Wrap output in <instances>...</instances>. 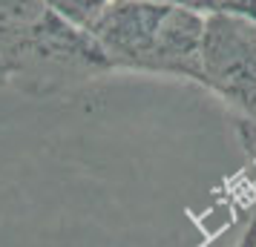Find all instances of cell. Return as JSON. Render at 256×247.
<instances>
[{
  "label": "cell",
  "mask_w": 256,
  "mask_h": 247,
  "mask_svg": "<svg viewBox=\"0 0 256 247\" xmlns=\"http://www.w3.org/2000/svg\"><path fill=\"white\" fill-rule=\"evenodd\" d=\"M250 230H254V236H256V213H254V219H250V224H248Z\"/></svg>",
  "instance_id": "9"
},
{
  "label": "cell",
  "mask_w": 256,
  "mask_h": 247,
  "mask_svg": "<svg viewBox=\"0 0 256 247\" xmlns=\"http://www.w3.org/2000/svg\"><path fill=\"white\" fill-rule=\"evenodd\" d=\"M236 247H256V236H254V230H250V227L244 230V236L239 239V245H236Z\"/></svg>",
  "instance_id": "7"
},
{
  "label": "cell",
  "mask_w": 256,
  "mask_h": 247,
  "mask_svg": "<svg viewBox=\"0 0 256 247\" xmlns=\"http://www.w3.org/2000/svg\"><path fill=\"white\" fill-rule=\"evenodd\" d=\"M208 14L152 0H112L90 35L112 69L202 81V40Z\"/></svg>",
  "instance_id": "2"
},
{
  "label": "cell",
  "mask_w": 256,
  "mask_h": 247,
  "mask_svg": "<svg viewBox=\"0 0 256 247\" xmlns=\"http://www.w3.org/2000/svg\"><path fill=\"white\" fill-rule=\"evenodd\" d=\"M152 3H176V6H187V9H196V12H216V3L213 0H152Z\"/></svg>",
  "instance_id": "6"
},
{
  "label": "cell",
  "mask_w": 256,
  "mask_h": 247,
  "mask_svg": "<svg viewBox=\"0 0 256 247\" xmlns=\"http://www.w3.org/2000/svg\"><path fill=\"white\" fill-rule=\"evenodd\" d=\"M219 9L222 12L242 14V17H248V20H254L256 23V0H228V3H222Z\"/></svg>",
  "instance_id": "5"
},
{
  "label": "cell",
  "mask_w": 256,
  "mask_h": 247,
  "mask_svg": "<svg viewBox=\"0 0 256 247\" xmlns=\"http://www.w3.org/2000/svg\"><path fill=\"white\" fill-rule=\"evenodd\" d=\"M0 66L14 89L40 98L116 72L95 37L46 0H0Z\"/></svg>",
  "instance_id": "1"
},
{
  "label": "cell",
  "mask_w": 256,
  "mask_h": 247,
  "mask_svg": "<svg viewBox=\"0 0 256 247\" xmlns=\"http://www.w3.org/2000/svg\"><path fill=\"white\" fill-rule=\"evenodd\" d=\"M202 86L256 124V23L242 14L216 12L204 20Z\"/></svg>",
  "instance_id": "3"
},
{
  "label": "cell",
  "mask_w": 256,
  "mask_h": 247,
  "mask_svg": "<svg viewBox=\"0 0 256 247\" xmlns=\"http://www.w3.org/2000/svg\"><path fill=\"white\" fill-rule=\"evenodd\" d=\"M49 6L60 12L66 20H72L75 26H81V29H92V23L101 17L106 6L112 3V0H46Z\"/></svg>",
  "instance_id": "4"
},
{
  "label": "cell",
  "mask_w": 256,
  "mask_h": 247,
  "mask_svg": "<svg viewBox=\"0 0 256 247\" xmlns=\"http://www.w3.org/2000/svg\"><path fill=\"white\" fill-rule=\"evenodd\" d=\"M9 83V78H6V72H3V66H0V86H6Z\"/></svg>",
  "instance_id": "8"
},
{
  "label": "cell",
  "mask_w": 256,
  "mask_h": 247,
  "mask_svg": "<svg viewBox=\"0 0 256 247\" xmlns=\"http://www.w3.org/2000/svg\"><path fill=\"white\" fill-rule=\"evenodd\" d=\"M213 3H216V9H219L222 3H228V0H213Z\"/></svg>",
  "instance_id": "10"
}]
</instances>
